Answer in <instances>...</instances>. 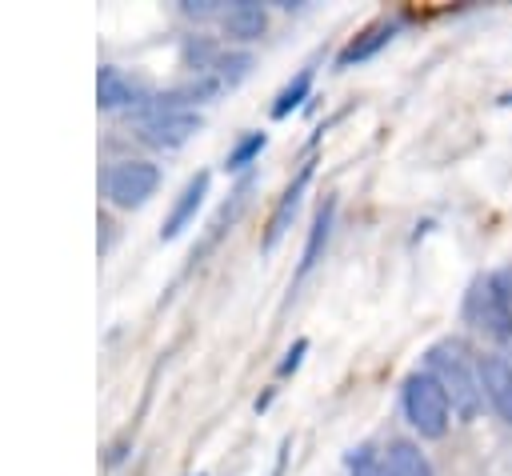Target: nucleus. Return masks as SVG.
Masks as SVG:
<instances>
[{"label": "nucleus", "instance_id": "nucleus-1", "mask_svg": "<svg viewBox=\"0 0 512 476\" xmlns=\"http://www.w3.org/2000/svg\"><path fill=\"white\" fill-rule=\"evenodd\" d=\"M424 372H432V376L440 380V388L448 392L452 412H456L460 420H472V416L480 412V400H484V392H480V372H476V364L468 360V348H464L460 340H440V344H432L428 356H424Z\"/></svg>", "mask_w": 512, "mask_h": 476}, {"label": "nucleus", "instance_id": "nucleus-2", "mask_svg": "<svg viewBox=\"0 0 512 476\" xmlns=\"http://www.w3.org/2000/svg\"><path fill=\"white\" fill-rule=\"evenodd\" d=\"M400 404H404V420L412 424L416 436H424V440H440V436L448 432L452 400H448V392L440 388V380H436L432 372H412V376L404 380Z\"/></svg>", "mask_w": 512, "mask_h": 476}, {"label": "nucleus", "instance_id": "nucleus-3", "mask_svg": "<svg viewBox=\"0 0 512 476\" xmlns=\"http://www.w3.org/2000/svg\"><path fill=\"white\" fill-rule=\"evenodd\" d=\"M464 320L484 336L508 344L512 336V284L504 276H480L464 296Z\"/></svg>", "mask_w": 512, "mask_h": 476}, {"label": "nucleus", "instance_id": "nucleus-4", "mask_svg": "<svg viewBox=\"0 0 512 476\" xmlns=\"http://www.w3.org/2000/svg\"><path fill=\"white\" fill-rule=\"evenodd\" d=\"M100 184H104V196L116 208H140V204H148L156 196L160 168L152 160H116V164L104 168Z\"/></svg>", "mask_w": 512, "mask_h": 476}, {"label": "nucleus", "instance_id": "nucleus-5", "mask_svg": "<svg viewBox=\"0 0 512 476\" xmlns=\"http://www.w3.org/2000/svg\"><path fill=\"white\" fill-rule=\"evenodd\" d=\"M476 372H480V392L496 412V420L512 424V364L500 352H484L476 360Z\"/></svg>", "mask_w": 512, "mask_h": 476}, {"label": "nucleus", "instance_id": "nucleus-6", "mask_svg": "<svg viewBox=\"0 0 512 476\" xmlns=\"http://www.w3.org/2000/svg\"><path fill=\"white\" fill-rule=\"evenodd\" d=\"M208 184H212V176H208V172H196V176L180 188L176 204L168 208V216H164V224H160V240H176V236L188 228V220L196 216V208H200L204 196H208Z\"/></svg>", "mask_w": 512, "mask_h": 476}, {"label": "nucleus", "instance_id": "nucleus-7", "mask_svg": "<svg viewBox=\"0 0 512 476\" xmlns=\"http://www.w3.org/2000/svg\"><path fill=\"white\" fill-rule=\"evenodd\" d=\"M220 28L232 36V40H260L264 36V28H268V12H264V4H256V0H236V4H228L224 12H220Z\"/></svg>", "mask_w": 512, "mask_h": 476}, {"label": "nucleus", "instance_id": "nucleus-8", "mask_svg": "<svg viewBox=\"0 0 512 476\" xmlns=\"http://www.w3.org/2000/svg\"><path fill=\"white\" fill-rule=\"evenodd\" d=\"M192 132H200V112H176V116H160V120L140 124V136L152 148H180Z\"/></svg>", "mask_w": 512, "mask_h": 476}, {"label": "nucleus", "instance_id": "nucleus-9", "mask_svg": "<svg viewBox=\"0 0 512 476\" xmlns=\"http://www.w3.org/2000/svg\"><path fill=\"white\" fill-rule=\"evenodd\" d=\"M332 220H336V200L328 196V200L316 208V216H312V228H308V244H304V252H300L296 280L308 276V272L320 264V256H324V248H328V236H332Z\"/></svg>", "mask_w": 512, "mask_h": 476}, {"label": "nucleus", "instance_id": "nucleus-10", "mask_svg": "<svg viewBox=\"0 0 512 476\" xmlns=\"http://www.w3.org/2000/svg\"><path fill=\"white\" fill-rule=\"evenodd\" d=\"M308 180H312V164H304L300 176L284 188V196H280V204H276V212H272V220H268V232H264V252H272V248L280 244V236L288 232V220H292V212H296V204H300Z\"/></svg>", "mask_w": 512, "mask_h": 476}, {"label": "nucleus", "instance_id": "nucleus-11", "mask_svg": "<svg viewBox=\"0 0 512 476\" xmlns=\"http://www.w3.org/2000/svg\"><path fill=\"white\" fill-rule=\"evenodd\" d=\"M96 100H100V108H124V104H144V96H140V88L120 72V68H112V64H104L100 72H96Z\"/></svg>", "mask_w": 512, "mask_h": 476}, {"label": "nucleus", "instance_id": "nucleus-12", "mask_svg": "<svg viewBox=\"0 0 512 476\" xmlns=\"http://www.w3.org/2000/svg\"><path fill=\"white\" fill-rule=\"evenodd\" d=\"M380 464L388 476H432L428 456L412 440H388V448L380 452Z\"/></svg>", "mask_w": 512, "mask_h": 476}, {"label": "nucleus", "instance_id": "nucleus-13", "mask_svg": "<svg viewBox=\"0 0 512 476\" xmlns=\"http://www.w3.org/2000/svg\"><path fill=\"white\" fill-rule=\"evenodd\" d=\"M396 36V24H376V28H368L360 40H352L340 56H336V68H348V64H360V60H368V56H376L388 40Z\"/></svg>", "mask_w": 512, "mask_h": 476}, {"label": "nucleus", "instance_id": "nucleus-14", "mask_svg": "<svg viewBox=\"0 0 512 476\" xmlns=\"http://www.w3.org/2000/svg\"><path fill=\"white\" fill-rule=\"evenodd\" d=\"M248 68H252V56H248V52H220V60H216L212 72H216L220 84L232 88V84H240V80L248 76Z\"/></svg>", "mask_w": 512, "mask_h": 476}, {"label": "nucleus", "instance_id": "nucleus-15", "mask_svg": "<svg viewBox=\"0 0 512 476\" xmlns=\"http://www.w3.org/2000/svg\"><path fill=\"white\" fill-rule=\"evenodd\" d=\"M308 88H312V68H304V72H300V76H296V80H292V84H288V88L276 96L272 116H276V120H280V116H288V112H292V108H296V104L308 96Z\"/></svg>", "mask_w": 512, "mask_h": 476}, {"label": "nucleus", "instance_id": "nucleus-16", "mask_svg": "<svg viewBox=\"0 0 512 476\" xmlns=\"http://www.w3.org/2000/svg\"><path fill=\"white\" fill-rule=\"evenodd\" d=\"M264 144H268V136H264V132H248V136L228 152L224 168H244V164H252V160L264 152Z\"/></svg>", "mask_w": 512, "mask_h": 476}, {"label": "nucleus", "instance_id": "nucleus-17", "mask_svg": "<svg viewBox=\"0 0 512 476\" xmlns=\"http://www.w3.org/2000/svg\"><path fill=\"white\" fill-rule=\"evenodd\" d=\"M352 476H388V472H384V464H380V460H372V456H360V464L352 460Z\"/></svg>", "mask_w": 512, "mask_h": 476}, {"label": "nucleus", "instance_id": "nucleus-18", "mask_svg": "<svg viewBox=\"0 0 512 476\" xmlns=\"http://www.w3.org/2000/svg\"><path fill=\"white\" fill-rule=\"evenodd\" d=\"M304 348H308V340H296V344H292V348H288V360H284V364H280V372H292V368H296V364H300V356H304Z\"/></svg>", "mask_w": 512, "mask_h": 476}, {"label": "nucleus", "instance_id": "nucleus-19", "mask_svg": "<svg viewBox=\"0 0 512 476\" xmlns=\"http://www.w3.org/2000/svg\"><path fill=\"white\" fill-rule=\"evenodd\" d=\"M184 12H188V16H212L216 8H212V0H188Z\"/></svg>", "mask_w": 512, "mask_h": 476}, {"label": "nucleus", "instance_id": "nucleus-20", "mask_svg": "<svg viewBox=\"0 0 512 476\" xmlns=\"http://www.w3.org/2000/svg\"><path fill=\"white\" fill-rule=\"evenodd\" d=\"M504 360L512 364V336H508V344H504Z\"/></svg>", "mask_w": 512, "mask_h": 476}]
</instances>
